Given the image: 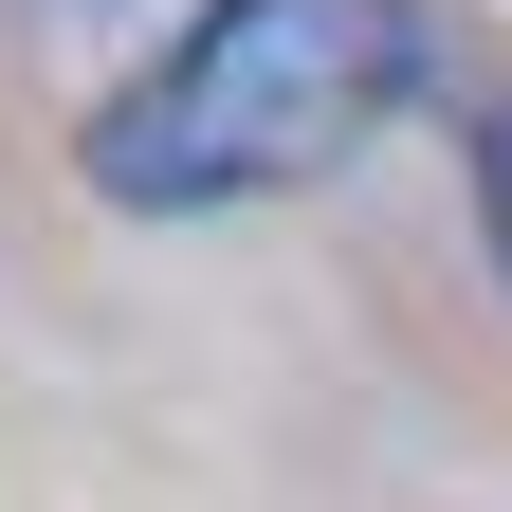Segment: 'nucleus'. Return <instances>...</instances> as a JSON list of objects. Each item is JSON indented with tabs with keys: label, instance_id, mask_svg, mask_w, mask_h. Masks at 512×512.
I'll list each match as a JSON object with an SVG mask.
<instances>
[{
	"label": "nucleus",
	"instance_id": "f257e3e1",
	"mask_svg": "<svg viewBox=\"0 0 512 512\" xmlns=\"http://www.w3.org/2000/svg\"><path fill=\"white\" fill-rule=\"evenodd\" d=\"M403 92H421L403 0H202L92 110V183L128 220H220V202H275V183H330Z\"/></svg>",
	"mask_w": 512,
	"mask_h": 512
},
{
	"label": "nucleus",
	"instance_id": "f03ea898",
	"mask_svg": "<svg viewBox=\"0 0 512 512\" xmlns=\"http://www.w3.org/2000/svg\"><path fill=\"white\" fill-rule=\"evenodd\" d=\"M476 183H494V256H512V110H494V147H476Z\"/></svg>",
	"mask_w": 512,
	"mask_h": 512
}]
</instances>
